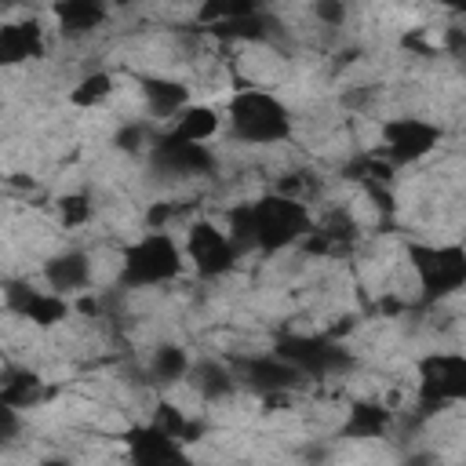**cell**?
I'll return each mask as SVG.
<instances>
[{"label":"cell","mask_w":466,"mask_h":466,"mask_svg":"<svg viewBox=\"0 0 466 466\" xmlns=\"http://www.w3.org/2000/svg\"><path fill=\"white\" fill-rule=\"evenodd\" d=\"M309 229H313V211L306 208V200H291L284 193H262L258 200L233 204L226 215V237L237 248V255L244 251L277 255L284 248L302 244Z\"/></svg>","instance_id":"cell-1"},{"label":"cell","mask_w":466,"mask_h":466,"mask_svg":"<svg viewBox=\"0 0 466 466\" xmlns=\"http://www.w3.org/2000/svg\"><path fill=\"white\" fill-rule=\"evenodd\" d=\"M226 127L229 138L244 146H284L295 131V120L273 91L244 87L226 102Z\"/></svg>","instance_id":"cell-2"},{"label":"cell","mask_w":466,"mask_h":466,"mask_svg":"<svg viewBox=\"0 0 466 466\" xmlns=\"http://www.w3.org/2000/svg\"><path fill=\"white\" fill-rule=\"evenodd\" d=\"M186 273V255L182 244L171 233H142L138 240H131L120 251V269H116V284L124 291H146V288H160L171 284Z\"/></svg>","instance_id":"cell-3"},{"label":"cell","mask_w":466,"mask_h":466,"mask_svg":"<svg viewBox=\"0 0 466 466\" xmlns=\"http://www.w3.org/2000/svg\"><path fill=\"white\" fill-rule=\"evenodd\" d=\"M280 360H288L306 382H324V379H342L357 368V357L350 346H342L335 335H313V331H288L273 339V350Z\"/></svg>","instance_id":"cell-4"},{"label":"cell","mask_w":466,"mask_h":466,"mask_svg":"<svg viewBox=\"0 0 466 466\" xmlns=\"http://www.w3.org/2000/svg\"><path fill=\"white\" fill-rule=\"evenodd\" d=\"M408 262L419 277V302L437 306L466 288V251L462 244H408Z\"/></svg>","instance_id":"cell-5"},{"label":"cell","mask_w":466,"mask_h":466,"mask_svg":"<svg viewBox=\"0 0 466 466\" xmlns=\"http://www.w3.org/2000/svg\"><path fill=\"white\" fill-rule=\"evenodd\" d=\"M466 397V357L437 350L419 360V397H415V419L426 422L444 408H455Z\"/></svg>","instance_id":"cell-6"},{"label":"cell","mask_w":466,"mask_h":466,"mask_svg":"<svg viewBox=\"0 0 466 466\" xmlns=\"http://www.w3.org/2000/svg\"><path fill=\"white\" fill-rule=\"evenodd\" d=\"M444 131L441 124L426 120V116H390L379 124V149L375 157H382L390 167H408V164H419L422 157H430L437 146H441Z\"/></svg>","instance_id":"cell-7"},{"label":"cell","mask_w":466,"mask_h":466,"mask_svg":"<svg viewBox=\"0 0 466 466\" xmlns=\"http://www.w3.org/2000/svg\"><path fill=\"white\" fill-rule=\"evenodd\" d=\"M146 160L157 175L175 178V182H189V178H211L218 175V153L211 146H197V142H182L167 131H157Z\"/></svg>","instance_id":"cell-8"},{"label":"cell","mask_w":466,"mask_h":466,"mask_svg":"<svg viewBox=\"0 0 466 466\" xmlns=\"http://www.w3.org/2000/svg\"><path fill=\"white\" fill-rule=\"evenodd\" d=\"M182 255H186V266H193V273L204 277V280H218V277L233 273V266L240 262V255L229 244L226 229L215 226L211 218H193L186 226Z\"/></svg>","instance_id":"cell-9"},{"label":"cell","mask_w":466,"mask_h":466,"mask_svg":"<svg viewBox=\"0 0 466 466\" xmlns=\"http://www.w3.org/2000/svg\"><path fill=\"white\" fill-rule=\"evenodd\" d=\"M233 379H237V390H248L262 400L269 397H284V393H295L306 379L288 364L280 360L277 353H240L233 360H226Z\"/></svg>","instance_id":"cell-10"},{"label":"cell","mask_w":466,"mask_h":466,"mask_svg":"<svg viewBox=\"0 0 466 466\" xmlns=\"http://www.w3.org/2000/svg\"><path fill=\"white\" fill-rule=\"evenodd\" d=\"M0 295H4L7 313H15L18 320H29L33 328H55V324L69 320V313H73L69 299L55 295L47 288H36L29 280H4Z\"/></svg>","instance_id":"cell-11"},{"label":"cell","mask_w":466,"mask_h":466,"mask_svg":"<svg viewBox=\"0 0 466 466\" xmlns=\"http://www.w3.org/2000/svg\"><path fill=\"white\" fill-rule=\"evenodd\" d=\"M124 444H127V466H193L189 448L167 437L164 430H157L153 422L131 426L124 433Z\"/></svg>","instance_id":"cell-12"},{"label":"cell","mask_w":466,"mask_h":466,"mask_svg":"<svg viewBox=\"0 0 466 466\" xmlns=\"http://www.w3.org/2000/svg\"><path fill=\"white\" fill-rule=\"evenodd\" d=\"M91 277H95V266H91V255L80 251V248H66L58 255H51L44 262V288L69 299V295H80L91 288Z\"/></svg>","instance_id":"cell-13"},{"label":"cell","mask_w":466,"mask_h":466,"mask_svg":"<svg viewBox=\"0 0 466 466\" xmlns=\"http://www.w3.org/2000/svg\"><path fill=\"white\" fill-rule=\"evenodd\" d=\"M138 95L146 102V113L160 124H171L189 106V87L175 76H164V73H146L138 80Z\"/></svg>","instance_id":"cell-14"},{"label":"cell","mask_w":466,"mask_h":466,"mask_svg":"<svg viewBox=\"0 0 466 466\" xmlns=\"http://www.w3.org/2000/svg\"><path fill=\"white\" fill-rule=\"evenodd\" d=\"M44 55V25L36 18L0 22V66H18Z\"/></svg>","instance_id":"cell-15"},{"label":"cell","mask_w":466,"mask_h":466,"mask_svg":"<svg viewBox=\"0 0 466 466\" xmlns=\"http://www.w3.org/2000/svg\"><path fill=\"white\" fill-rule=\"evenodd\" d=\"M390 426H393V408H386L382 400H353L346 408L339 437H346V441H379V437L390 433Z\"/></svg>","instance_id":"cell-16"},{"label":"cell","mask_w":466,"mask_h":466,"mask_svg":"<svg viewBox=\"0 0 466 466\" xmlns=\"http://www.w3.org/2000/svg\"><path fill=\"white\" fill-rule=\"evenodd\" d=\"M189 364H193V360H189L186 346H178V342H160V346H153V353H149V360H146V368H142L146 386H153V390H175L178 382H186Z\"/></svg>","instance_id":"cell-17"},{"label":"cell","mask_w":466,"mask_h":466,"mask_svg":"<svg viewBox=\"0 0 466 466\" xmlns=\"http://www.w3.org/2000/svg\"><path fill=\"white\" fill-rule=\"evenodd\" d=\"M186 382L193 386V393H197L204 404H222V400H229V397L237 393V379H233L229 364H226V360H215V357L193 360Z\"/></svg>","instance_id":"cell-18"},{"label":"cell","mask_w":466,"mask_h":466,"mask_svg":"<svg viewBox=\"0 0 466 466\" xmlns=\"http://www.w3.org/2000/svg\"><path fill=\"white\" fill-rule=\"evenodd\" d=\"M0 400L15 411H29V408H40L47 400V386L36 371H29L22 364H7L0 371Z\"/></svg>","instance_id":"cell-19"},{"label":"cell","mask_w":466,"mask_h":466,"mask_svg":"<svg viewBox=\"0 0 466 466\" xmlns=\"http://www.w3.org/2000/svg\"><path fill=\"white\" fill-rule=\"evenodd\" d=\"M51 15L66 40H84L109 18V7H102L98 0H62L51 7Z\"/></svg>","instance_id":"cell-20"},{"label":"cell","mask_w":466,"mask_h":466,"mask_svg":"<svg viewBox=\"0 0 466 466\" xmlns=\"http://www.w3.org/2000/svg\"><path fill=\"white\" fill-rule=\"evenodd\" d=\"M218 127H222V113H218L215 106H208V102H189L164 131L175 135V138H182V142L208 146V142L218 135Z\"/></svg>","instance_id":"cell-21"},{"label":"cell","mask_w":466,"mask_h":466,"mask_svg":"<svg viewBox=\"0 0 466 466\" xmlns=\"http://www.w3.org/2000/svg\"><path fill=\"white\" fill-rule=\"evenodd\" d=\"M113 87H116L113 73H106V69H91V73H84V76L69 87V102L80 106V109H95V106H102V102L113 95Z\"/></svg>","instance_id":"cell-22"},{"label":"cell","mask_w":466,"mask_h":466,"mask_svg":"<svg viewBox=\"0 0 466 466\" xmlns=\"http://www.w3.org/2000/svg\"><path fill=\"white\" fill-rule=\"evenodd\" d=\"M95 197L87 193V189H73V193H62L58 200H55V215H58V222L66 226V229H84V226H91L95 222Z\"/></svg>","instance_id":"cell-23"},{"label":"cell","mask_w":466,"mask_h":466,"mask_svg":"<svg viewBox=\"0 0 466 466\" xmlns=\"http://www.w3.org/2000/svg\"><path fill=\"white\" fill-rule=\"evenodd\" d=\"M153 426L164 430L167 437L182 441L186 448H189V441H197V433L204 430L197 419H189V415H186L182 408H175L171 400H160V404H157V411H153Z\"/></svg>","instance_id":"cell-24"},{"label":"cell","mask_w":466,"mask_h":466,"mask_svg":"<svg viewBox=\"0 0 466 466\" xmlns=\"http://www.w3.org/2000/svg\"><path fill=\"white\" fill-rule=\"evenodd\" d=\"M153 127L146 124V120H124L116 131H113V146L120 149V153H146L149 149V142H153Z\"/></svg>","instance_id":"cell-25"},{"label":"cell","mask_w":466,"mask_h":466,"mask_svg":"<svg viewBox=\"0 0 466 466\" xmlns=\"http://www.w3.org/2000/svg\"><path fill=\"white\" fill-rule=\"evenodd\" d=\"M313 15H317L320 25H331V29H339V25L350 18L346 4H339V0H320V4H313Z\"/></svg>","instance_id":"cell-26"},{"label":"cell","mask_w":466,"mask_h":466,"mask_svg":"<svg viewBox=\"0 0 466 466\" xmlns=\"http://www.w3.org/2000/svg\"><path fill=\"white\" fill-rule=\"evenodd\" d=\"M18 433H22V411H15V408H7L0 400V448L11 444Z\"/></svg>","instance_id":"cell-27"},{"label":"cell","mask_w":466,"mask_h":466,"mask_svg":"<svg viewBox=\"0 0 466 466\" xmlns=\"http://www.w3.org/2000/svg\"><path fill=\"white\" fill-rule=\"evenodd\" d=\"M299 459H302V466H328L331 462V444L328 441H309V444H302Z\"/></svg>","instance_id":"cell-28"},{"label":"cell","mask_w":466,"mask_h":466,"mask_svg":"<svg viewBox=\"0 0 466 466\" xmlns=\"http://www.w3.org/2000/svg\"><path fill=\"white\" fill-rule=\"evenodd\" d=\"M400 466H441V459H437L430 448H411V451L400 459Z\"/></svg>","instance_id":"cell-29"},{"label":"cell","mask_w":466,"mask_h":466,"mask_svg":"<svg viewBox=\"0 0 466 466\" xmlns=\"http://www.w3.org/2000/svg\"><path fill=\"white\" fill-rule=\"evenodd\" d=\"M368 98H371V87H350V91L342 95V106L360 109V106H368Z\"/></svg>","instance_id":"cell-30"},{"label":"cell","mask_w":466,"mask_h":466,"mask_svg":"<svg viewBox=\"0 0 466 466\" xmlns=\"http://www.w3.org/2000/svg\"><path fill=\"white\" fill-rule=\"evenodd\" d=\"M36 466H73V462H69L66 455H47V459H40Z\"/></svg>","instance_id":"cell-31"}]
</instances>
